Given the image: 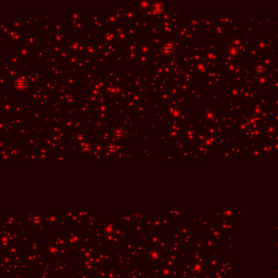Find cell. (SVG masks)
Wrapping results in <instances>:
<instances>
[{"mask_svg":"<svg viewBox=\"0 0 278 278\" xmlns=\"http://www.w3.org/2000/svg\"><path fill=\"white\" fill-rule=\"evenodd\" d=\"M255 21L257 22V25H259V24H260L261 25H263V20H262V19H256V20H255Z\"/></svg>","mask_w":278,"mask_h":278,"instance_id":"16","label":"cell"},{"mask_svg":"<svg viewBox=\"0 0 278 278\" xmlns=\"http://www.w3.org/2000/svg\"><path fill=\"white\" fill-rule=\"evenodd\" d=\"M258 52H259V49H258V47H256V45H252L251 48V49H248L249 59L256 58V57L258 56Z\"/></svg>","mask_w":278,"mask_h":278,"instance_id":"8","label":"cell"},{"mask_svg":"<svg viewBox=\"0 0 278 278\" xmlns=\"http://www.w3.org/2000/svg\"><path fill=\"white\" fill-rule=\"evenodd\" d=\"M270 74H264L260 76H253V79L255 80V85L258 89H265L267 85L269 84L270 81Z\"/></svg>","mask_w":278,"mask_h":278,"instance_id":"2","label":"cell"},{"mask_svg":"<svg viewBox=\"0 0 278 278\" xmlns=\"http://www.w3.org/2000/svg\"><path fill=\"white\" fill-rule=\"evenodd\" d=\"M252 75L260 76L264 74H270L272 71L269 68L264 66L261 63L255 62L252 64Z\"/></svg>","mask_w":278,"mask_h":278,"instance_id":"1","label":"cell"},{"mask_svg":"<svg viewBox=\"0 0 278 278\" xmlns=\"http://www.w3.org/2000/svg\"><path fill=\"white\" fill-rule=\"evenodd\" d=\"M163 7H164V6H163V4H160H160H159V3H156V4L153 6V9H154L155 12H160V11H162V9H163Z\"/></svg>","mask_w":278,"mask_h":278,"instance_id":"12","label":"cell"},{"mask_svg":"<svg viewBox=\"0 0 278 278\" xmlns=\"http://www.w3.org/2000/svg\"><path fill=\"white\" fill-rule=\"evenodd\" d=\"M268 110V119L273 124L278 126V111H272L271 108Z\"/></svg>","mask_w":278,"mask_h":278,"instance_id":"6","label":"cell"},{"mask_svg":"<svg viewBox=\"0 0 278 278\" xmlns=\"http://www.w3.org/2000/svg\"><path fill=\"white\" fill-rule=\"evenodd\" d=\"M270 79H272L271 88L273 89L275 92H278V78L277 76L272 75V73L270 74Z\"/></svg>","mask_w":278,"mask_h":278,"instance_id":"7","label":"cell"},{"mask_svg":"<svg viewBox=\"0 0 278 278\" xmlns=\"http://www.w3.org/2000/svg\"><path fill=\"white\" fill-rule=\"evenodd\" d=\"M259 102L261 104L264 108H267V99L266 98H260L259 100Z\"/></svg>","mask_w":278,"mask_h":278,"instance_id":"14","label":"cell"},{"mask_svg":"<svg viewBox=\"0 0 278 278\" xmlns=\"http://www.w3.org/2000/svg\"><path fill=\"white\" fill-rule=\"evenodd\" d=\"M256 62L261 63L266 67H273L274 65V59H273V53H268V56H257Z\"/></svg>","mask_w":278,"mask_h":278,"instance_id":"3","label":"cell"},{"mask_svg":"<svg viewBox=\"0 0 278 278\" xmlns=\"http://www.w3.org/2000/svg\"><path fill=\"white\" fill-rule=\"evenodd\" d=\"M256 47L259 51H267V39L266 38H256Z\"/></svg>","mask_w":278,"mask_h":278,"instance_id":"5","label":"cell"},{"mask_svg":"<svg viewBox=\"0 0 278 278\" xmlns=\"http://www.w3.org/2000/svg\"><path fill=\"white\" fill-rule=\"evenodd\" d=\"M15 87L17 90H24V89L26 87V82H25L22 79L20 80H17V82H15Z\"/></svg>","mask_w":278,"mask_h":278,"instance_id":"10","label":"cell"},{"mask_svg":"<svg viewBox=\"0 0 278 278\" xmlns=\"http://www.w3.org/2000/svg\"><path fill=\"white\" fill-rule=\"evenodd\" d=\"M246 33H255V26H246L245 27Z\"/></svg>","mask_w":278,"mask_h":278,"instance_id":"13","label":"cell"},{"mask_svg":"<svg viewBox=\"0 0 278 278\" xmlns=\"http://www.w3.org/2000/svg\"><path fill=\"white\" fill-rule=\"evenodd\" d=\"M271 109L278 111V97H271Z\"/></svg>","mask_w":278,"mask_h":278,"instance_id":"11","label":"cell"},{"mask_svg":"<svg viewBox=\"0 0 278 278\" xmlns=\"http://www.w3.org/2000/svg\"><path fill=\"white\" fill-rule=\"evenodd\" d=\"M259 148L263 154L266 155H272L273 154V148L271 141L268 142H262L261 144L259 145Z\"/></svg>","mask_w":278,"mask_h":278,"instance_id":"4","label":"cell"},{"mask_svg":"<svg viewBox=\"0 0 278 278\" xmlns=\"http://www.w3.org/2000/svg\"><path fill=\"white\" fill-rule=\"evenodd\" d=\"M272 74H276V75L278 74V67H274L272 70H271Z\"/></svg>","mask_w":278,"mask_h":278,"instance_id":"15","label":"cell"},{"mask_svg":"<svg viewBox=\"0 0 278 278\" xmlns=\"http://www.w3.org/2000/svg\"><path fill=\"white\" fill-rule=\"evenodd\" d=\"M248 151L249 154H250V157H252L253 158H262V153L259 147Z\"/></svg>","mask_w":278,"mask_h":278,"instance_id":"9","label":"cell"}]
</instances>
